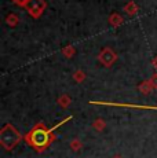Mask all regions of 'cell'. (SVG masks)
<instances>
[{
	"instance_id": "6da1fadb",
	"label": "cell",
	"mask_w": 157,
	"mask_h": 158,
	"mask_svg": "<svg viewBox=\"0 0 157 158\" xmlns=\"http://www.w3.org/2000/svg\"><path fill=\"white\" fill-rule=\"evenodd\" d=\"M53 131H54V128L48 129L43 124H37V125L25 136V140L28 142L29 146H32L39 153H41V151L46 150L48 146L51 144V142L55 139Z\"/></svg>"
},
{
	"instance_id": "7a4b0ae2",
	"label": "cell",
	"mask_w": 157,
	"mask_h": 158,
	"mask_svg": "<svg viewBox=\"0 0 157 158\" xmlns=\"http://www.w3.org/2000/svg\"><path fill=\"white\" fill-rule=\"evenodd\" d=\"M21 138H22L21 133L11 124H7L0 132V142H2L3 147L7 148V150H11L14 146H17L18 142L21 140Z\"/></svg>"
},
{
	"instance_id": "3957f363",
	"label": "cell",
	"mask_w": 157,
	"mask_h": 158,
	"mask_svg": "<svg viewBox=\"0 0 157 158\" xmlns=\"http://www.w3.org/2000/svg\"><path fill=\"white\" fill-rule=\"evenodd\" d=\"M46 7H47V3L44 0H28V3L25 4V10L33 18L40 17L44 13Z\"/></svg>"
},
{
	"instance_id": "277c9868",
	"label": "cell",
	"mask_w": 157,
	"mask_h": 158,
	"mask_svg": "<svg viewBox=\"0 0 157 158\" xmlns=\"http://www.w3.org/2000/svg\"><path fill=\"white\" fill-rule=\"evenodd\" d=\"M116 59H117V55H116V52H114L112 48L109 47H106V48H104V50L101 51V54L98 55V60L102 63L104 66H112L114 62H116Z\"/></svg>"
},
{
	"instance_id": "5b68a950",
	"label": "cell",
	"mask_w": 157,
	"mask_h": 158,
	"mask_svg": "<svg viewBox=\"0 0 157 158\" xmlns=\"http://www.w3.org/2000/svg\"><path fill=\"white\" fill-rule=\"evenodd\" d=\"M124 11H125V13L128 14V15H131V17H132V15H135V14L138 13V6H137V3L132 2V0H131V2H128V3H127V4L124 6Z\"/></svg>"
},
{
	"instance_id": "8992f818",
	"label": "cell",
	"mask_w": 157,
	"mask_h": 158,
	"mask_svg": "<svg viewBox=\"0 0 157 158\" xmlns=\"http://www.w3.org/2000/svg\"><path fill=\"white\" fill-rule=\"evenodd\" d=\"M109 23L112 26H119V25H121L123 23V18H121V15L120 14H112L110 17H109Z\"/></svg>"
},
{
	"instance_id": "52a82bcc",
	"label": "cell",
	"mask_w": 157,
	"mask_h": 158,
	"mask_svg": "<svg viewBox=\"0 0 157 158\" xmlns=\"http://www.w3.org/2000/svg\"><path fill=\"white\" fill-rule=\"evenodd\" d=\"M6 22H7L8 26H11V28H14V26L18 25V22H19V18H18L17 14H8L7 18H6Z\"/></svg>"
},
{
	"instance_id": "ba28073f",
	"label": "cell",
	"mask_w": 157,
	"mask_h": 158,
	"mask_svg": "<svg viewBox=\"0 0 157 158\" xmlns=\"http://www.w3.org/2000/svg\"><path fill=\"white\" fill-rule=\"evenodd\" d=\"M63 55L65 56H68V58H72L73 56V54H74V47H72V45H68L66 48H63Z\"/></svg>"
},
{
	"instance_id": "9c48e42d",
	"label": "cell",
	"mask_w": 157,
	"mask_h": 158,
	"mask_svg": "<svg viewBox=\"0 0 157 158\" xmlns=\"http://www.w3.org/2000/svg\"><path fill=\"white\" fill-rule=\"evenodd\" d=\"M152 88H153V85H152V83H150V81H145L143 84H141V91H142V92H149Z\"/></svg>"
},
{
	"instance_id": "30bf717a",
	"label": "cell",
	"mask_w": 157,
	"mask_h": 158,
	"mask_svg": "<svg viewBox=\"0 0 157 158\" xmlns=\"http://www.w3.org/2000/svg\"><path fill=\"white\" fill-rule=\"evenodd\" d=\"M74 80L76 81H83L84 78H86V74H84V72H81V70H77L76 73H74Z\"/></svg>"
},
{
	"instance_id": "8fae6325",
	"label": "cell",
	"mask_w": 157,
	"mask_h": 158,
	"mask_svg": "<svg viewBox=\"0 0 157 158\" xmlns=\"http://www.w3.org/2000/svg\"><path fill=\"white\" fill-rule=\"evenodd\" d=\"M59 103H61L62 106H68L69 103H70V99H69V96H65V95H63V101H59Z\"/></svg>"
},
{
	"instance_id": "7c38bea8",
	"label": "cell",
	"mask_w": 157,
	"mask_h": 158,
	"mask_svg": "<svg viewBox=\"0 0 157 158\" xmlns=\"http://www.w3.org/2000/svg\"><path fill=\"white\" fill-rule=\"evenodd\" d=\"M17 6H21V7H25V4L28 3V0H13Z\"/></svg>"
},
{
	"instance_id": "4fadbf2b",
	"label": "cell",
	"mask_w": 157,
	"mask_h": 158,
	"mask_svg": "<svg viewBox=\"0 0 157 158\" xmlns=\"http://www.w3.org/2000/svg\"><path fill=\"white\" fill-rule=\"evenodd\" d=\"M150 83H152L153 88H157V74H153L152 80H150Z\"/></svg>"
},
{
	"instance_id": "5bb4252c",
	"label": "cell",
	"mask_w": 157,
	"mask_h": 158,
	"mask_svg": "<svg viewBox=\"0 0 157 158\" xmlns=\"http://www.w3.org/2000/svg\"><path fill=\"white\" fill-rule=\"evenodd\" d=\"M153 66H155V68H157V56L155 58V59H153Z\"/></svg>"
},
{
	"instance_id": "9a60e30c",
	"label": "cell",
	"mask_w": 157,
	"mask_h": 158,
	"mask_svg": "<svg viewBox=\"0 0 157 158\" xmlns=\"http://www.w3.org/2000/svg\"><path fill=\"white\" fill-rule=\"evenodd\" d=\"M114 158H120V157H114Z\"/></svg>"
}]
</instances>
